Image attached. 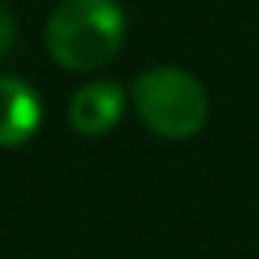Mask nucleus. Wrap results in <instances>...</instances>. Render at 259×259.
Here are the masks:
<instances>
[{"label":"nucleus","mask_w":259,"mask_h":259,"mask_svg":"<svg viewBox=\"0 0 259 259\" xmlns=\"http://www.w3.org/2000/svg\"><path fill=\"white\" fill-rule=\"evenodd\" d=\"M125 13L118 0H63L46 23V50L63 69L92 72L118 53Z\"/></svg>","instance_id":"nucleus-1"},{"label":"nucleus","mask_w":259,"mask_h":259,"mask_svg":"<svg viewBox=\"0 0 259 259\" xmlns=\"http://www.w3.org/2000/svg\"><path fill=\"white\" fill-rule=\"evenodd\" d=\"M141 121L161 138H190L207 121V92L184 69H148L132 89Z\"/></svg>","instance_id":"nucleus-2"},{"label":"nucleus","mask_w":259,"mask_h":259,"mask_svg":"<svg viewBox=\"0 0 259 259\" xmlns=\"http://www.w3.org/2000/svg\"><path fill=\"white\" fill-rule=\"evenodd\" d=\"M121 112H125V92L118 82H89L82 85L69 102V121L79 135L99 138L108 135L118 125Z\"/></svg>","instance_id":"nucleus-3"},{"label":"nucleus","mask_w":259,"mask_h":259,"mask_svg":"<svg viewBox=\"0 0 259 259\" xmlns=\"http://www.w3.org/2000/svg\"><path fill=\"white\" fill-rule=\"evenodd\" d=\"M39 99L26 82L0 76V148H20L39 128Z\"/></svg>","instance_id":"nucleus-4"},{"label":"nucleus","mask_w":259,"mask_h":259,"mask_svg":"<svg viewBox=\"0 0 259 259\" xmlns=\"http://www.w3.org/2000/svg\"><path fill=\"white\" fill-rule=\"evenodd\" d=\"M13 36H17V23H13V13L0 4V59L10 53L13 46Z\"/></svg>","instance_id":"nucleus-5"}]
</instances>
